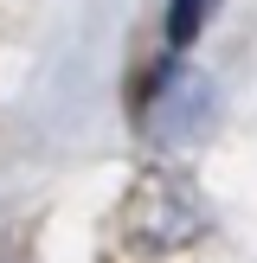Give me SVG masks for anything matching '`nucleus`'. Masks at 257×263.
Here are the masks:
<instances>
[{
    "instance_id": "f257e3e1",
    "label": "nucleus",
    "mask_w": 257,
    "mask_h": 263,
    "mask_svg": "<svg viewBox=\"0 0 257 263\" xmlns=\"http://www.w3.org/2000/svg\"><path fill=\"white\" fill-rule=\"evenodd\" d=\"M116 231H122L128 251L167 257V251H187V244H199L206 231H212V205H206L199 180H193L187 167L154 161V167L135 174L122 212H116Z\"/></svg>"
},
{
    "instance_id": "f03ea898",
    "label": "nucleus",
    "mask_w": 257,
    "mask_h": 263,
    "mask_svg": "<svg viewBox=\"0 0 257 263\" xmlns=\"http://www.w3.org/2000/svg\"><path fill=\"white\" fill-rule=\"evenodd\" d=\"M212 77L193 71L187 58H167L154 64V77L135 90V128L154 141V148H180L193 141L206 122H212Z\"/></svg>"
},
{
    "instance_id": "7ed1b4c3",
    "label": "nucleus",
    "mask_w": 257,
    "mask_h": 263,
    "mask_svg": "<svg viewBox=\"0 0 257 263\" xmlns=\"http://www.w3.org/2000/svg\"><path fill=\"white\" fill-rule=\"evenodd\" d=\"M212 7H218V0H167V58H180V51L206 32Z\"/></svg>"
}]
</instances>
